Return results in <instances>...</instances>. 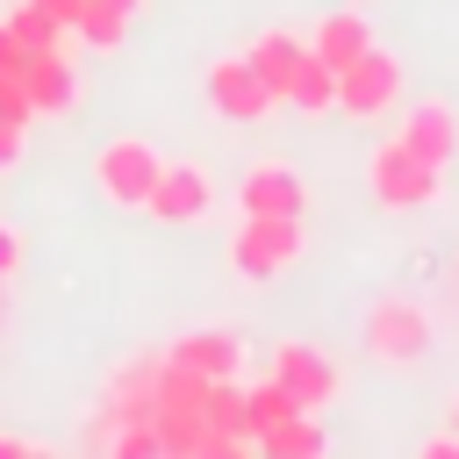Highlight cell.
Here are the masks:
<instances>
[{"mask_svg":"<svg viewBox=\"0 0 459 459\" xmlns=\"http://www.w3.org/2000/svg\"><path fill=\"white\" fill-rule=\"evenodd\" d=\"M301 50H308V43H301L294 29H265V36H258V43L244 50V65H251V72L265 79V93H273V100H287V86H294V65H301Z\"/></svg>","mask_w":459,"mask_h":459,"instance_id":"14","label":"cell"},{"mask_svg":"<svg viewBox=\"0 0 459 459\" xmlns=\"http://www.w3.org/2000/svg\"><path fill=\"white\" fill-rule=\"evenodd\" d=\"M402 143H409L416 158H430V165H452V158H459V108L437 100V93L409 100V115H402Z\"/></svg>","mask_w":459,"mask_h":459,"instance_id":"10","label":"cell"},{"mask_svg":"<svg viewBox=\"0 0 459 459\" xmlns=\"http://www.w3.org/2000/svg\"><path fill=\"white\" fill-rule=\"evenodd\" d=\"M7 29H14V43H22V50H57V36H65V22H57V14H43L36 0H22V7L7 14Z\"/></svg>","mask_w":459,"mask_h":459,"instance_id":"21","label":"cell"},{"mask_svg":"<svg viewBox=\"0 0 459 459\" xmlns=\"http://www.w3.org/2000/svg\"><path fill=\"white\" fill-rule=\"evenodd\" d=\"M22 93H29V115H65L72 93H79L72 57H57V50H29V57H22Z\"/></svg>","mask_w":459,"mask_h":459,"instance_id":"11","label":"cell"},{"mask_svg":"<svg viewBox=\"0 0 459 459\" xmlns=\"http://www.w3.org/2000/svg\"><path fill=\"white\" fill-rule=\"evenodd\" d=\"M287 108H301V115H337V72H330L316 50H301V65H294Z\"/></svg>","mask_w":459,"mask_h":459,"instance_id":"17","label":"cell"},{"mask_svg":"<svg viewBox=\"0 0 459 459\" xmlns=\"http://www.w3.org/2000/svg\"><path fill=\"white\" fill-rule=\"evenodd\" d=\"M7 316H14V301H7V280H0V330H7Z\"/></svg>","mask_w":459,"mask_h":459,"instance_id":"29","label":"cell"},{"mask_svg":"<svg viewBox=\"0 0 459 459\" xmlns=\"http://www.w3.org/2000/svg\"><path fill=\"white\" fill-rule=\"evenodd\" d=\"M0 459H50V445H36V437H0Z\"/></svg>","mask_w":459,"mask_h":459,"instance_id":"23","label":"cell"},{"mask_svg":"<svg viewBox=\"0 0 459 459\" xmlns=\"http://www.w3.org/2000/svg\"><path fill=\"white\" fill-rule=\"evenodd\" d=\"M0 122H22V129L36 122L29 115V93H22V72H0Z\"/></svg>","mask_w":459,"mask_h":459,"instance_id":"22","label":"cell"},{"mask_svg":"<svg viewBox=\"0 0 459 459\" xmlns=\"http://www.w3.org/2000/svg\"><path fill=\"white\" fill-rule=\"evenodd\" d=\"M158 165H165V151H158L151 136H108V143L93 151V186H100V201H115V208H143Z\"/></svg>","mask_w":459,"mask_h":459,"instance_id":"4","label":"cell"},{"mask_svg":"<svg viewBox=\"0 0 459 459\" xmlns=\"http://www.w3.org/2000/svg\"><path fill=\"white\" fill-rule=\"evenodd\" d=\"M129 14H136V0H86V14L72 29L86 36V50H115L129 36Z\"/></svg>","mask_w":459,"mask_h":459,"instance_id":"18","label":"cell"},{"mask_svg":"<svg viewBox=\"0 0 459 459\" xmlns=\"http://www.w3.org/2000/svg\"><path fill=\"white\" fill-rule=\"evenodd\" d=\"M36 7H43V14H57V22H65V29H72V22H79V14H86V0H36Z\"/></svg>","mask_w":459,"mask_h":459,"instance_id":"27","label":"cell"},{"mask_svg":"<svg viewBox=\"0 0 459 459\" xmlns=\"http://www.w3.org/2000/svg\"><path fill=\"white\" fill-rule=\"evenodd\" d=\"M165 351H172L179 366L208 373V380H237V366H244V337H237V330H186V337H172Z\"/></svg>","mask_w":459,"mask_h":459,"instance_id":"12","label":"cell"},{"mask_svg":"<svg viewBox=\"0 0 459 459\" xmlns=\"http://www.w3.org/2000/svg\"><path fill=\"white\" fill-rule=\"evenodd\" d=\"M208 423L251 452V423H244V387L237 380H208Z\"/></svg>","mask_w":459,"mask_h":459,"instance_id":"20","label":"cell"},{"mask_svg":"<svg viewBox=\"0 0 459 459\" xmlns=\"http://www.w3.org/2000/svg\"><path fill=\"white\" fill-rule=\"evenodd\" d=\"M258 452L265 459H323L330 452V430H323L316 409H294V416H280V423L258 430Z\"/></svg>","mask_w":459,"mask_h":459,"instance_id":"13","label":"cell"},{"mask_svg":"<svg viewBox=\"0 0 459 459\" xmlns=\"http://www.w3.org/2000/svg\"><path fill=\"white\" fill-rule=\"evenodd\" d=\"M366 186H373L380 208H430V201L445 194V165H430V158H416L402 136H387V143H373V158H366Z\"/></svg>","mask_w":459,"mask_h":459,"instance_id":"2","label":"cell"},{"mask_svg":"<svg viewBox=\"0 0 459 459\" xmlns=\"http://www.w3.org/2000/svg\"><path fill=\"white\" fill-rule=\"evenodd\" d=\"M294 409H301V402H294L280 380H251V387H244V423H251V445H258V430H265V423H280V416H294Z\"/></svg>","mask_w":459,"mask_h":459,"instance_id":"19","label":"cell"},{"mask_svg":"<svg viewBox=\"0 0 459 459\" xmlns=\"http://www.w3.org/2000/svg\"><path fill=\"white\" fill-rule=\"evenodd\" d=\"M14 265H22V237L0 222V280H14Z\"/></svg>","mask_w":459,"mask_h":459,"instance_id":"24","label":"cell"},{"mask_svg":"<svg viewBox=\"0 0 459 459\" xmlns=\"http://www.w3.org/2000/svg\"><path fill=\"white\" fill-rule=\"evenodd\" d=\"M394 100H402V57L380 50V43H366V50L337 72V115L373 122V115H387Z\"/></svg>","mask_w":459,"mask_h":459,"instance_id":"5","label":"cell"},{"mask_svg":"<svg viewBox=\"0 0 459 459\" xmlns=\"http://www.w3.org/2000/svg\"><path fill=\"white\" fill-rule=\"evenodd\" d=\"M158 373H165V351H136V359H122V366L108 373V402L129 409V416H151V402H158Z\"/></svg>","mask_w":459,"mask_h":459,"instance_id":"16","label":"cell"},{"mask_svg":"<svg viewBox=\"0 0 459 459\" xmlns=\"http://www.w3.org/2000/svg\"><path fill=\"white\" fill-rule=\"evenodd\" d=\"M423 459H459V437H430V445H423Z\"/></svg>","mask_w":459,"mask_h":459,"instance_id":"28","label":"cell"},{"mask_svg":"<svg viewBox=\"0 0 459 459\" xmlns=\"http://www.w3.org/2000/svg\"><path fill=\"white\" fill-rule=\"evenodd\" d=\"M22 158V122H0V165Z\"/></svg>","mask_w":459,"mask_h":459,"instance_id":"26","label":"cell"},{"mask_svg":"<svg viewBox=\"0 0 459 459\" xmlns=\"http://www.w3.org/2000/svg\"><path fill=\"white\" fill-rule=\"evenodd\" d=\"M359 344H366V359H380V366H416V359L430 351V316H423L409 294H380V301L366 308V323H359Z\"/></svg>","mask_w":459,"mask_h":459,"instance_id":"3","label":"cell"},{"mask_svg":"<svg viewBox=\"0 0 459 459\" xmlns=\"http://www.w3.org/2000/svg\"><path fill=\"white\" fill-rule=\"evenodd\" d=\"M208 108H215L222 122H265L280 100L265 93V79H258V72L244 65V50H237V57H215V65H208Z\"/></svg>","mask_w":459,"mask_h":459,"instance_id":"8","label":"cell"},{"mask_svg":"<svg viewBox=\"0 0 459 459\" xmlns=\"http://www.w3.org/2000/svg\"><path fill=\"white\" fill-rule=\"evenodd\" d=\"M273 380H280V387H287L301 409H316V416H323V409L344 394L337 359H330L323 344H294V337H287V344H273Z\"/></svg>","mask_w":459,"mask_h":459,"instance_id":"7","label":"cell"},{"mask_svg":"<svg viewBox=\"0 0 459 459\" xmlns=\"http://www.w3.org/2000/svg\"><path fill=\"white\" fill-rule=\"evenodd\" d=\"M301 208H308V186H301V172H294L287 158L244 165V179H237V215H301Z\"/></svg>","mask_w":459,"mask_h":459,"instance_id":"9","label":"cell"},{"mask_svg":"<svg viewBox=\"0 0 459 459\" xmlns=\"http://www.w3.org/2000/svg\"><path fill=\"white\" fill-rule=\"evenodd\" d=\"M452 437H459V394H452Z\"/></svg>","mask_w":459,"mask_h":459,"instance_id":"30","label":"cell"},{"mask_svg":"<svg viewBox=\"0 0 459 459\" xmlns=\"http://www.w3.org/2000/svg\"><path fill=\"white\" fill-rule=\"evenodd\" d=\"M22 57H29V50H22V43H14V29L0 22V72H22Z\"/></svg>","mask_w":459,"mask_h":459,"instance_id":"25","label":"cell"},{"mask_svg":"<svg viewBox=\"0 0 459 459\" xmlns=\"http://www.w3.org/2000/svg\"><path fill=\"white\" fill-rule=\"evenodd\" d=\"M208 208H215V179H208V165L165 158V165H158V179H151V194H143V215H151V222L186 230V222H201Z\"/></svg>","mask_w":459,"mask_h":459,"instance_id":"6","label":"cell"},{"mask_svg":"<svg viewBox=\"0 0 459 459\" xmlns=\"http://www.w3.org/2000/svg\"><path fill=\"white\" fill-rule=\"evenodd\" d=\"M366 43H373V29H366V14H359V7H337V14H323V22H316V36H308V50H316L330 72H344V65H351Z\"/></svg>","mask_w":459,"mask_h":459,"instance_id":"15","label":"cell"},{"mask_svg":"<svg viewBox=\"0 0 459 459\" xmlns=\"http://www.w3.org/2000/svg\"><path fill=\"white\" fill-rule=\"evenodd\" d=\"M308 251V230L301 215H244V230H230V273L251 280V287H273L280 273H294Z\"/></svg>","mask_w":459,"mask_h":459,"instance_id":"1","label":"cell"}]
</instances>
